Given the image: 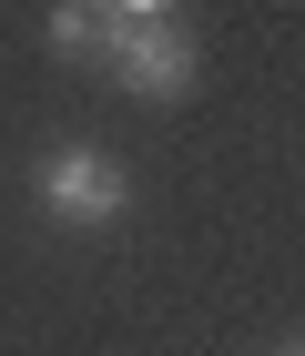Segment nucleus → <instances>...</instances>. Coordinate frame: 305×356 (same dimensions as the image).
<instances>
[{
  "mask_svg": "<svg viewBox=\"0 0 305 356\" xmlns=\"http://www.w3.org/2000/svg\"><path fill=\"white\" fill-rule=\"evenodd\" d=\"M31 193H41V214H51V224L102 234V224H122V204H133V173L112 163L102 143H51L41 173H31Z\"/></svg>",
  "mask_w": 305,
  "mask_h": 356,
  "instance_id": "f257e3e1",
  "label": "nucleus"
},
{
  "mask_svg": "<svg viewBox=\"0 0 305 356\" xmlns=\"http://www.w3.org/2000/svg\"><path fill=\"white\" fill-rule=\"evenodd\" d=\"M122 21H173V0H112Z\"/></svg>",
  "mask_w": 305,
  "mask_h": 356,
  "instance_id": "20e7f679",
  "label": "nucleus"
},
{
  "mask_svg": "<svg viewBox=\"0 0 305 356\" xmlns=\"http://www.w3.org/2000/svg\"><path fill=\"white\" fill-rule=\"evenodd\" d=\"M194 72H204V41H194L183 21H133V31H122V51H112V82L142 92V102H183Z\"/></svg>",
  "mask_w": 305,
  "mask_h": 356,
  "instance_id": "f03ea898",
  "label": "nucleus"
},
{
  "mask_svg": "<svg viewBox=\"0 0 305 356\" xmlns=\"http://www.w3.org/2000/svg\"><path fill=\"white\" fill-rule=\"evenodd\" d=\"M122 10H112V0H51V51L61 61H102L112 72V51H122Z\"/></svg>",
  "mask_w": 305,
  "mask_h": 356,
  "instance_id": "7ed1b4c3",
  "label": "nucleus"
}]
</instances>
